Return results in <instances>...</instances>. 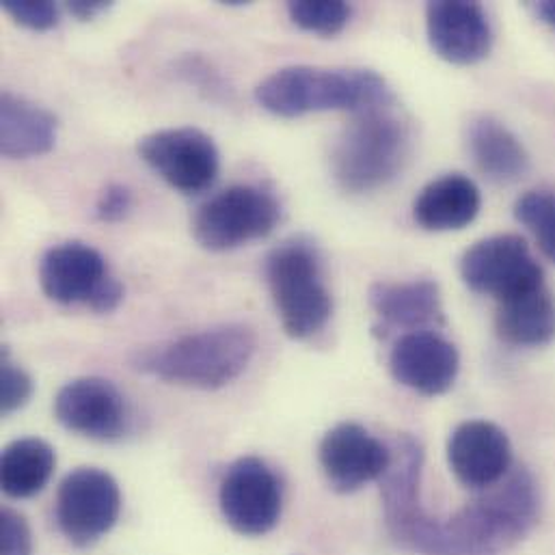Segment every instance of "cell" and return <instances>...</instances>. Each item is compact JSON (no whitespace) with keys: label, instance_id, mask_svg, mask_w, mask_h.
Listing matches in <instances>:
<instances>
[{"label":"cell","instance_id":"6da1fadb","mask_svg":"<svg viewBox=\"0 0 555 555\" xmlns=\"http://www.w3.org/2000/svg\"><path fill=\"white\" fill-rule=\"evenodd\" d=\"M422 465L420 441L402 435L380 478L385 524L398 545L422 555H502L537 526L541 495L528 469H511L485 495L439 519L420 502Z\"/></svg>","mask_w":555,"mask_h":555},{"label":"cell","instance_id":"7a4b0ae2","mask_svg":"<svg viewBox=\"0 0 555 555\" xmlns=\"http://www.w3.org/2000/svg\"><path fill=\"white\" fill-rule=\"evenodd\" d=\"M256 100L264 111L285 119L326 111L359 115L393 104L389 85L376 72L315 65H289L273 72L256 87Z\"/></svg>","mask_w":555,"mask_h":555},{"label":"cell","instance_id":"3957f363","mask_svg":"<svg viewBox=\"0 0 555 555\" xmlns=\"http://www.w3.org/2000/svg\"><path fill=\"white\" fill-rule=\"evenodd\" d=\"M258 337L247 324H219L182 335L132 359V365L171 385L221 389L236 380L251 363Z\"/></svg>","mask_w":555,"mask_h":555},{"label":"cell","instance_id":"277c9868","mask_svg":"<svg viewBox=\"0 0 555 555\" xmlns=\"http://www.w3.org/2000/svg\"><path fill=\"white\" fill-rule=\"evenodd\" d=\"M411 150V126L391 106L365 111L335 141L331 173L346 193H372L402 173Z\"/></svg>","mask_w":555,"mask_h":555},{"label":"cell","instance_id":"5b68a950","mask_svg":"<svg viewBox=\"0 0 555 555\" xmlns=\"http://www.w3.org/2000/svg\"><path fill=\"white\" fill-rule=\"evenodd\" d=\"M264 273L283 331L292 339L318 335L333 315L318 247L305 236L287 238L269 254Z\"/></svg>","mask_w":555,"mask_h":555},{"label":"cell","instance_id":"8992f818","mask_svg":"<svg viewBox=\"0 0 555 555\" xmlns=\"http://www.w3.org/2000/svg\"><path fill=\"white\" fill-rule=\"evenodd\" d=\"M281 204L264 186L236 184L199 206L191 232L206 251H232L275 232Z\"/></svg>","mask_w":555,"mask_h":555},{"label":"cell","instance_id":"52a82bcc","mask_svg":"<svg viewBox=\"0 0 555 555\" xmlns=\"http://www.w3.org/2000/svg\"><path fill=\"white\" fill-rule=\"evenodd\" d=\"M39 285L59 305H85L95 313H113L124 302V285L108 273L104 256L87 243H63L39 262Z\"/></svg>","mask_w":555,"mask_h":555},{"label":"cell","instance_id":"ba28073f","mask_svg":"<svg viewBox=\"0 0 555 555\" xmlns=\"http://www.w3.org/2000/svg\"><path fill=\"white\" fill-rule=\"evenodd\" d=\"M121 513L117 480L98 467L69 472L56 491L54 519L74 547H91L106 537Z\"/></svg>","mask_w":555,"mask_h":555},{"label":"cell","instance_id":"9c48e42d","mask_svg":"<svg viewBox=\"0 0 555 555\" xmlns=\"http://www.w3.org/2000/svg\"><path fill=\"white\" fill-rule=\"evenodd\" d=\"M137 152L160 180L184 195H197L210 189L221 167L212 137L193 126L150 132L139 139Z\"/></svg>","mask_w":555,"mask_h":555},{"label":"cell","instance_id":"30bf717a","mask_svg":"<svg viewBox=\"0 0 555 555\" xmlns=\"http://www.w3.org/2000/svg\"><path fill=\"white\" fill-rule=\"evenodd\" d=\"M219 506L225 524L241 537L258 539L278 528L283 489L278 474L258 456H243L221 480Z\"/></svg>","mask_w":555,"mask_h":555},{"label":"cell","instance_id":"8fae6325","mask_svg":"<svg viewBox=\"0 0 555 555\" xmlns=\"http://www.w3.org/2000/svg\"><path fill=\"white\" fill-rule=\"evenodd\" d=\"M461 278L469 289L493 296L498 302L545 285L543 267L528 243L515 234L491 236L467 249Z\"/></svg>","mask_w":555,"mask_h":555},{"label":"cell","instance_id":"7c38bea8","mask_svg":"<svg viewBox=\"0 0 555 555\" xmlns=\"http://www.w3.org/2000/svg\"><path fill=\"white\" fill-rule=\"evenodd\" d=\"M56 422L93 441L121 439L130 424L124 393L106 378L82 376L65 383L54 398Z\"/></svg>","mask_w":555,"mask_h":555},{"label":"cell","instance_id":"4fadbf2b","mask_svg":"<svg viewBox=\"0 0 555 555\" xmlns=\"http://www.w3.org/2000/svg\"><path fill=\"white\" fill-rule=\"evenodd\" d=\"M318 459L337 493H354L385 476L391 465V450L363 426L341 422L322 437Z\"/></svg>","mask_w":555,"mask_h":555},{"label":"cell","instance_id":"5bb4252c","mask_svg":"<svg viewBox=\"0 0 555 555\" xmlns=\"http://www.w3.org/2000/svg\"><path fill=\"white\" fill-rule=\"evenodd\" d=\"M389 370L402 387L435 398L450 391L461 370L452 341L435 331L404 333L389 352Z\"/></svg>","mask_w":555,"mask_h":555},{"label":"cell","instance_id":"9a60e30c","mask_svg":"<svg viewBox=\"0 0 555 555\" xmlns=\"http://www.w3.org/2000/svg\"><path fill=\"white\" fill-rule=\"evenodd\" d=\"M426 30L435 54L452 65L480 63L489 56L493 46V28L480 2H428Z\"/></svg>","mask_w":555,"mask_h":555},{"label":"cell","instance_id":"2e32d148","mask_svg":"<svg viewBox=\"0 0 555 555\" xmlns=\"http://www.w3.org/2000/svg\"><path fill=\"white\" fill-rule=\"evenodd\" d=\"M448 463L461 485L487 491L500 485L513 469L508 435L487 420L463 422L448 441Z\"/></svg>","mask_w":555,"mask_h":555},{"label":"cell","instance_id":"e0dca14e","mask_svg":"<svg viewBox=\"0 0 555 555\" xmlns=\"http://www.w3.org/2000/svg\"><path fill=\"white\" fill-rule=\"evenodd\" d=\"M367 302L378 318V331L383 335L393 328L430 331L446 322L441 289L433 279L413 281H376L367 289Z\"/></svg>","mask_w":555,"mask_h":555},{"label":"cell","instance_id":"ac0fdd59","mask_svg":"<svg viewBox=\"0 0 555 555\" xmlns=\"http://www.w3.org/2000/svg\"><path fill=\"white\" fill-rule=\"evenodd\" d=\"M482 195L463 173H448L422 189L413 204V219L428 232H459L476 221Z\"/></svg>","mask_w":555,"mask_h":555},{"label":"cell","instance_id":"d6986e66","mask_svg":"<svg viewBox=\"0 0 555 555\" xmlns=\"http://www.w3.org/2000/svg\"><path fill=\"white\" fill-rule=\"evenodd\" d=\"M59 119L48 108L2 91L0 95V154L26 160L48 154L56 145Z\"/></svg>","mask_w":555,"mask_h":555},{"label":"cell","instance_id":"ffe728a7","mask_svg":"<svg viewBox=\"0 0 555 555\" xmlns=\"http://www.w3.org/2000/svg\"><path fill=\"white\" fill-rule=\"evenodd\" d=\"M465 143L474 165L493 182H517L530 169V154L519 137L491 115L469 119Z\"/></svg>","mask_w":555,"mask_h":555},{"label":"cell","instance_id":"44dd1931","mask_svg":"<svg viewBox=\"0 0 555 555\" xmlns=\"http://www.w3.org/2000/svg\"><path fill=\"white\" fill-rule=\"evenodd\" d=\"M498 335L521 348L547 346L555 337V296L547 285L506 298L495 315Z\"/></svg>","mask_w":555,"mask_h":555},{"label":"cell","instance_id":"7402d4cb","mask_svg":"<svg viewBox=\"0 0 555 555\" xmlns=\"http://www.w3.org/2000/svg\"><path fill=\"white\" fill-rule=\"evenodd\" d=\"M56 467V452L37 437L11 441L0 456L2 493L11 500H28L46 489Z\"/></svg>","mask_w":555,"mask_h":555},{"label":"cell","instance_id":"603a6c76","mask_svg":"<svg viewBox=\"0 0 555 555\" xmlns=\"http://www.w3.org/2000/svg\"><path fill=\"white\" fill-rule=\"evenodd\" d=\"M350 4L341 0H296L287 2L289 20L313 35L335 37L339 35L350 22Z\"/></svg>","mask_w":555,"mask_h":555},{"label":"cell","instance_id":"cb8c5ba5","mask_svg":"<svg viewBox=\"0 0 555 555\" xmlns=\"http://www.w3.org/2000/svg\"><path fill=\"white\" fill-rule=\"evenodd\" d=\"M515 217L534 234L543 256L555 264V193H526L515 204Z\"/></svg>","mask_w":555,"mask_h":555},{"label":"cell","instance_id":"d4e9b609","mask_svg":"<svg viewBox=\"0 0 555 555\" xmlns=\"http://www.w3.org/2000/svg\"><path fill=\"white\" fill-rule=\"evenodd\" d=\"M33 396V378L2 350L0 363V409L4 415L22 409Z\"/></svg>","mask_w":555,"mask_h":555},{"label":"cell","instance_id":"484cf974","mask_svg":"<svg viewBox=\"0 0 555 555\" xmlns=\"http://www.w3.org/2000/svg\"><path fill=\"white\" fill-rule=\"evenodd\" d=\"M4 13L28 30H50L59 24V7L48 0H2Z\"/></svg>","mask_w":555,"mask_h":555},{"label":"cell","instance_id":"4316f807","mask_svg":"<svg viewBox=\"0 0 555 555\" xmlns=\"http://www.w3.org/2000/svg\"><path fill=\"white\" fill-rule=\"evenodd\" d=\"M0 555H33L30 528L11 508H4L0 515Z\"/></svg>","mask_w":555,"mask_h":555},{"label":"cell","instance_id":"83f0119b","mask_svg":"<svg viewBox=\"0 0 555 555\" xmlns=\"http://www.w3.org/2000/svg\"><path fill=\"white\" fill-rule=\"evenodd\" d=\"M132 204L134 199L130 189L119 182H113L100 193L93 215L100 223H121L132 212Z\"/></svg>","mask_w":555,"mask_h":555},{"label":"cell","instance_id":"f1b7e54d","mask_svg":"<svg viewBox=\"0 0 555 555\" xmlns=\"http://www.w3.org/2000/svg\"><path fill=\"white\" fill-rule=\"evenodd\" d=\"M108 7H111V2H106V0H72V2H67V11H69L74 17L82 20V22L98 17V15L104 13Z\"/></svg>","mask_w":555,"mask_h":555},{"label":"cell","instance_id":"f546056e","mask_svg":"<svg viewBox=\"0 0 555 555\" xmlns=\"http://www.w3.org/2000/svg\"><path fill=\"white\" fill-rule=\"evenodd\" d=\"M534 9H537V15H539L547 26L555 28V0H543V2H539Z\"/></svg>","mask_w":555,"mask_h":555}]
</instances>
